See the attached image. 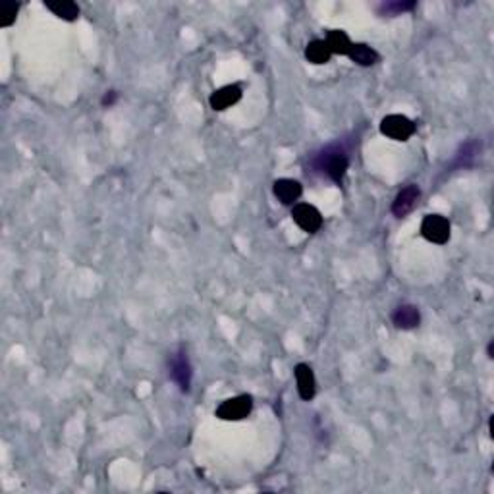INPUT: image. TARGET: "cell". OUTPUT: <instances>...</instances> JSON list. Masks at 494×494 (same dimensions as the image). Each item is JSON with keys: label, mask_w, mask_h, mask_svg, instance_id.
Returning <instances> with one entry per match:
<instances>
[{"label": "cell", "mask_w": 494, "mask_h": 494, "mask_svg": "<svg viewBox=\"0 0 494 494\" xmlns=\"http://www.w3.org/2000/svg\"><path fill=\"white\" fill-rule=\"evenodd\" d=\"M333 56V52L328 49L326 41H321V39H315L311 43L307 45L305 49V58L311 62V64H326L328 60Z\"/></svg>", "instance_id": "obj_14"}, {"label": "cell", "mask_w": 494, "mask_h": 494, "mask_svg": "<svg viewBox=\"0 0 494 494\" xmlns=\"http://www.w3.org/2000/svg\"><path fill=\"white\" fill-rule=\"evenodd\" d=\"M116 101H118V93H116V91H106L104 97H102L101 104L104 109H111V106H114V102Z\"/></svg>", "instance_id": "obj_19"}, {"label": "cell", "mask_w": 494, "mask_h": 494, "mask_svg": "<svg viewBox=\"0 0 494 494\" xmlns=\"http://www.w3.org/2000/svg\"><path fill=\"white\" fill-rule=\"evenodd\" d=\"M486 353H488V358H491V359L494 358V356H493V342L488 344V348H486Z\"/></svg>", "instance_id": "obj_20"}, {"label": "cell", "mask_w": 494, "mask_h": 494, "mask_svg": "<svg viewBox=\"0 0 494 494\" xmlns=\"http://www.w3.org/2000/svg\"><path fill=\"white\" fill-rule=\"evenodd\" d=\"M419 197H421V191H419L417 186H413V184L406 186V188L401 189L400 193L396 196V199H394L392 203L394 216H396V218H404V216H408V214L415 209Z\"/></svg>", "instance_id": "obj_7"}, {"label": "cell", "mask_w": 494, "mask_h": 494, "mask_svg": "<svg viewBox=\"0 0 494 494\" xmlns=\"http://www.w3.org/2000/svg\"><path fill=\"white\" fill-rule=\"evenodd\" d=\"M17 10H19V4L17 2H4L0 6V26L2 27H10L14 22H16Z\"/></svg>", "instance_id": "obj_18"}, {"label": "cell", "mask_w": 494, "mask_h": 494, "mask_svg": "<svg viewBox=\"0 0 494 494\" xmlns=\"http://www.w3.org/2000/svg\"><path fill=\"white\" fill-rule=\"evenodd\" d=\"M251 409H253V398L247 394H241V396L222 401L216 408V417L224 419V421H241L251 413Z\"/></svg>", "instance_id": "obj_3"}, {"label": "cell", "mask_w": 494, "mask_h": 494, "mask_svg": "<svg viewBox=\"0 0 494 494\" xmlns=\"http://www.w3.org/2000/svg\"><path fill=\"white\" fill-rule=\"evenodd\" d=\"M415 0H394V2H384L383 6L379 8V14L381 16H400L404 12H409V10L415 8Z\"/></svg>", "instance_id": "obj_16"}, {"label": "cell", "mask_w": 494, "mask_h": 494, "mask_svg": "<svg viewBox=\"0 0 494 494\" xmlns=\"http://www.w3.org/2000/svg\"><path fill=\"white\" fill-rule=\"evenodd\" d=\"M477 143H473V141H469V143H465V145L461 147L460 153H458V157H456V161H454V166H469L471 162H473V159L477 157Z\"/></svg>", "instance_id": "obj_17"}, {"label": "cell", "mask_w": 494, "mask_h": 494, "mask_svg": "<svg viewBox=\"0 0 494 494\" xmlns=\"http://www.w3.org/2000/svg\"><path fill=\"white\" fill-rule=\"evenodd\" d=\"M315 166L319 170H323L333 182L340 184L348 172V154L340 145L324 147L323 151L315 157Z\"/></svg>", "instance_id": "obj_1"}, {"label": "cell", "mask_w": 494, "mask_h": 494, "mask_svg": "<svg viewBox=\"0 0 494 494\" xmlns=\"http://www.w3.org/2000/svg\"><path fill=\"white\" fill-rule=\"evenodd\" d=\"M326 45H328V49H330L333 54H348L353 43L349 41V37L344 33V31L334 29V31H330L328 37H326Z\"/></svg>", "instance_id": "obj_15"}, {"label": "cell", "mask_w": 494, "mask_h": 494, "mask_svg": "<svg viewBox=\"0 0 494 494\" xmlns=\"http://www.w3.org/2000/svg\"><path fill=\"white\" fill-rule=\"evenodd\" d=\"M294 375H296V384H298L299 398H301L303 401L313 400L317 394V381H315V375H313V369H311L309 365H305V363H299V365H296Z\"/></svg>", "instance_id": "obj_8"}, {"label": "cell", "mask_w": 494, "mask_h": 494, "mask_svg": "<svg viewBox=\"0 0 494 494\" xmlns=\"http://www.w3.org/2000/svg\"><path fill=\"white\" fill-rule=\"evenodd\" d=\"M421 234L429 241L443 246L450 239V222L440 214H427L421 222Z\"/></svg>", "instance_id": "obj_5"}, {"label": "cell", "mask_w": 494, "mask_h": 494, "mask_svg": "<svg viewBox=\"0 0 494 494\" xmlns=\"http://www.w3.org/2000/svg\"><path fill=\"white\" fill-rule=\"evenodd\" d=\"M47 8L64 22H76L79 17V6L72 0H47Z\"/></svg>", "instance_id": "obj_13"}, {"label": "cell", "mask_w": 494, "mask_h": 494, "mask_svg": "<svg viewBox=\"0 0 494 494\" xmlns=\"http://www.w3.org/2000/svg\"><path fill=\"white\" fill-rule=\"evenodd\" d=\"M273 191L282 205H294L301 197L303 189H301V184H299L298 180L282 178L274 182Z\"/></svg>", "instance_id": "obj_9"}, {"label": "cell", "mask_w": 494, "mask_h": 494, "mask_svg": "<svg viewBox=\"0 0 494 494\" xmlns=\"http://www.w3.org/2000/svg\"><path fill=\"white\" fill-rule=\"evenodd\" d=\"M392 323L400 330H411L421 323V313L415 305L406 303V305L396 307V311L392 313Z\"/></svg>", "instance_id": "obj_11"}, {"label": "cell", "mask_w": 494, "mask_h": 494, "mask_svg": "<svg viewBox=\"0 0 494 494\" xmlns=\"http://www.w3.org/2000/svg\"><path fill=\"white\" fill-rule=\"evenodd\" d=\"M241 99V87L239 86H224L221 89H216L213 95H211V109L213 111H226L230 109L232 104Z\"/></svg>", "instance_id": "obj_10"}, {"label": "cell", "mask_w": 494, "mask_h": 494, "mask_svg": "<svg viewBox=\"0 0 494 494\" xmlns=\"http://www.w3.org/2000/svg\"><path fill=\"white\" fill-rule=\"evenodd\" d=\"M348 56L351 58V62H356L359 66H365V68L367 66H375L376 62L381 60L379 52H376L375 49H371V47L365 43L351 45Z\"/></svg>", "instance_id": "obj_12"}, {"label": "cell", "mask_w": 494, "mask_h": 494, "mask_svg": "<svg viewBox=\"0 0 494 494\" xmlns=\"http://www.w3.org/2000/svg\"><path fill=\"white\" fill-rule=\"evenodd\" d=\"M170 376L174 383L178 384V388L182 392H189V386H191V376H193V369L189 363L188 353L186 349L180 348L170 359Z\"/></svg>", "instance_id": "obj_4"}, {"label": "cell", "mask_w": 494, "mask_h": 494, "mask_svg": "<svg viewBox=\"0 0 494 494\" xmlns=\"http://www.w3.org/2000/svg\"><path fill=\"white\" fill-rule=\"evenodd\" d=\"M381 134L394 141H408L415 134V124L401 114H388L381 122Z\"/></svg>", "instance_id": "obj_2"}, {"label": "cell", "mask_w": 494, "mask_h": 494, "mask_svg": "<svg viewBox=\"0 0 494 494\" xmlns=\"http://www.w3.org/2000/svg\"><path fill=\"white\" fill-rule=\"evenodd\" d=\"M292 218H294V222L298 224L301 230L307 232V234H315V232L321 230V226H323V214L319 213V209L313 207V205H296L294 211H292Z\"/></svg>", "instance_id": "obj_6"}]
</instances>
